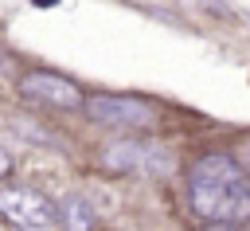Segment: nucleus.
<instances>
[{
    "instance_id": "10",
    "label": "nucleus",
    "mask_w": 250,
    "mask_h": 231,
    "mask_svg": "<svg viewBox=\"0 0 250 231\" xmlns=\"http://www.w3.org/2000/svg\"><path fill=\"white\" fill-rule=\"evenodd\" d=\"M242 161H246V164H250V141H246V145H242Z\"/></svg>"
},
{
    "instance_id": "3",
    "label": "nucleus",
    "mask_w": 250,
    "mask_h": 231,
    "mask_svg": "<svg viewBox=\"0 0 250 231\" xmlns=\"http://www.w3.org/2000/svg\"><path fill=\"white\" fill-rule=\"evenodd\" d=\"M102 164L109 172H137V176H168L176 168V157L160 145L145 141H113L102 149Z\"/></svg>"
},
{
    "instance_id": "2",
    "label": "nucleus",
    "mask_w": 250,
    "mask_h": 231,
    "mask_svg": "<svg viewBox=\"0 0 250 231\" xmlns=\"http://www.w3.org/2000/svg\"><path fill=\"white\" fill-rule=\"evenodd\" d=\"M0 219H8L20 231H51L59 223V204L39 188L12 184V188H0Z\"/></svg>"
},
{
    "instance_id": "7",
    "label": "nucleus",
    "mask_w": 250,
    "mask_h": 231,
    "mask_svg": "<svg viewBox=\"0 0 250 231\" xmlns=\"http://www.w3.org/2000/svg\"><path fill=\"white\" fill-rule=\"evenodd\" d=\"M188 4L203 8V12H207V16H215V20H234V12H230L223 0H188Z\"/></svg>"
},
{
    "instance_id": "9",
    "label": "nucleus",
    "mask_w": 250,
    "mask_h": 231,
    "mask_svg": "<svg viewBox=\"0 0 250 231\" xmlns=\"http://www.w3.org/2000/svg\"><path fill=\"white\" fill-rule=\"evenodd\" d=\"M203 231H238V223H211V227H203Z\"/></svg>"
},
{
    "instance_id": "1",
    "label": "nucleus",
    "mask_w": 250,
    "mask_h": 231,
    "mask_svg": "<svg viewBox=\"0 0 250 231\" xmlns=\"http://www.w3.org/2000/svg\"><path fill=\"white\" fill-rule=\"evenodd\" d=\"M188 200L195 215L211 223H246L250 219V180L246 168L227 153H207L188 168Z\"/></svg>"
},
{
    "instance_id": "8",
    "label": "nucleus",
    "mask_w": 250,
    "mask_h": 231,
    "mask_svg": "<svg viewBox=\"0 0 250 231\" xmlns=\"http://www.w3.org/2000/svg\"><path fill=\"white\" fill-rule=\"evenodd\" d=\"M8 168H12V157H8V153H4V149H0V180H4V176H8Z\"/></svg>"
},
{
    "instance_id": "4",
    "label": "nucleus",
    "mask_w": 250,
    "mask_h": 231,
    "mask_svg": "<svg viewBox=\"0 0 250 231\" xmlns=\"http://www.w3.org/2000/svg\"><path fill=\"white\" fill-rule=\"evenodd\" d=\"M86 114L90 121L109 125V129H148L156 121V106L129 94H94L86 98Z\"/></svg>"
},
{
    "instance_id": "5",
    "label": "nucleus",
    "mask_w": 250,
    "mask_h": 231,
    "mask_svg": "<svg viewBox=\"0 0 250 231\" xmlns=\"http://www.w3.org/2000/svg\"><path fill=\"white\" fill-rule=\"evenodd\" d=\"M23 94L27 98H39V102H47V106H59V110H78V106H86V98H82V90L70 82V78H62V74H51V70H31V74H23Z\"/></svg>"
},
{
    "instance_id": "6",
    "label": "nucleus",
    "mask_w": 250,
    "mask_h": 231,
    "mask_svg": "<svg viewBox=\"0 0 250 231\" xmlns=\"http://www.w3.org/2000/svg\"><path fill=\"white\" fill-rule=\"evenodd\" d=\"M59 223L66 227V231H94L98 227V208H94V200L90 196H62V204H59Z\"/></svg>"
}]
</instances>
